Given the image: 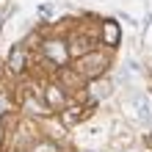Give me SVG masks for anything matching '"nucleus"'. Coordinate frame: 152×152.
Returning <instances> with one entry per match:
<instances>
[{"instance_id":"nucleus-1","label":"nucleus","mask_w":152,"mask_h":152,"mask_svg":"<svg viewBox=\"0 0 152 152\" xmlns=\"http://www.w3.org/2000/svg\"><path fill=\"white\" fill-rule=\"evenodd\" d=\"M133 108H136V119L141 124H152V105L144 94H136L133 97Z\"/></svg>"},{"instance_id":"nucleus-2","label":"nucleus","mask_w":152,"mask_h":152,"mask_svg":"<svg viewBox=\"0 0 152 152\" xmlns=\"http://www.w3.org/2000/svg\"><path fill=\"white\" fill-rule=\"evenodd\" d=\"M102 69H105V58H102V56H97V53H91V56H86L83 61H80V72H83V75L97 77Z\"/></svg>"},{"instance_id":"nucleus-3","label":"nucleus","mask_w":152,"mask_h":152,"mask_svg":"<svg viewBox=\"0 0 152 152\" xmlns=\"http://www.w3.org/2000/svg\"><path fill=\"white\" fill-rule=\"evenodd\" d=\"M44 53H47V56L56 61V64H64V61H66V56H69V53H66V47H64L61 42H47V44H44Z\"/></svg>"},{"instance_id":"nucleus-4","label":"nucleus","mask_w":152,"mask_h":152,"mask_svg":"<svg viewBox=\"0 0 152 152\" xmlns=\"http://www.w3.org/2000/svg\"><path fill=\"white\" fill-rule=\"evenodd\" d=\"M102 39H105V44H111V47L119 44V25H116L113 20H108L102 25Z\"/></svg>"},{"instance_id":"nucleus-5","label":"nucleus","mask_w":152,"mask_h":152,"mask_svg":"<svg viewBox=\"0 0 152 152\" xmlns=\"http://www.w3.org/2000/svg\"><path fill=\"white\" fill-rule=\"evenodd\" d=\"M22 66H25V53H22V47H14L11 56H8V69L11 72H20Z\"/></svg>"},{"instance_id":"nucleus-6","label":"nucleus","mask_w":152,"mask_h":152,"mask_svg":"<svg viewBox=\"0 0 152 152\" xmlns=\"http://www.w3.org/2000/svg\"><path fill=\"white\" fill-rule=\"evenodd\" d=\"M91 94L97 97V100L108 97V94H111V83H105V80H97V83H91Z\"/></svg>"},{"instance_id":"nucleus-7","label":"nucleus","mask_w":152,"mask_h":152,"mask_svg":"<svg viewBox=\"0 0 152 152\" xmlns=\"http://www.w3.org/2000/svg\"><path fill=\"white\" fill-rule=\"evenodd\" d=\"M47 100H50V105H61L64 102V97H61V91L56 86H50V91H47Z\"/></svg>"},{"instance_id":"nucleus-8","label":"nucleus","mask_w":152,"mask_h":152,"mask_svg":"<svg viewBox=\"0 0 152 152\" xmlns=\"http://www.w3.org/2000/svg\"><path fill=\"white\" fill-rule=\"evenodd\" d=\"M80 116H83V113H80V108H69V113H64V122H66V124H75Z\"/></svg>"},{"instance_id":"nucleus-9","label":"nucleus","mask_w":152,"mask_h":152,"mask_svg":"<svg viewBox=\"0 0 152 152\" xmlns=\"http://www.w3.org/2000/svg\"><path fill=\"white\" fill-rule=\"evenodd\" d=\"M33 152H56V147H53V144H42V147H36Z\"/></svg>"},{"instance_id":"nucleus-10","label":"nucleus","mask_w":152,"mask_h":152,"mask_svg":"<svg viewBox=\"0 0 152 152\" xmlns=\"http://www.w3.org/2000/svg\"><path fill=\"white\" fill-rule=\"evenodd\" d=\"M3 111H6V100L0 97V113H3Z\"/></svg>"},{"instance_id":"nucleus-11","label":"nucleus","mask_w":152,"mask_h":152,"mask_svg":"<svg viewBox=\"0 0 152 152\" xmlns=\"http://www.w3.org/2000/svg\"><path fill=\"white\" fill-rule=\"evenodd\" d=\"M0 138H3V133H0Z\"/></svg>"}]
</instances>
